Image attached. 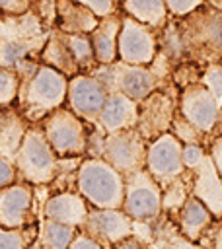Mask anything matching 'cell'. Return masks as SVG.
<instances>
[{
	"label": "cell",
	"mask_w": 222,
	"mask_h": 249,
	"mask_svg": "<svg viewBox=\"0 0 222 249\" xmlns=\"http://www.w3.org/2000/svg\"><path fill=\"white\" fill-rule=\"evenodd\" d=\"M2 126H4V109H0V134H2Z\"/></svg>",
	"instance_id": "cell-47"
},
{
	"label": "cell",
	"mask_w": 222,
	"mask_h": 249,
	"mask_svg": "<svg viewBox=\"0 0 222 249\" xmlns=\"http://www.w3.org/2000/svg\"><path fill=\"white\" fill-rule=\"evenodd\" d=\"M31 10V0H0V14L8 18H19Z\"/></svg>",
	"instance_id": "cell-39"
},
{
	"label": "cell",
	"mask_w": 222,
	"mask_h": 249,
	"mask_svg": "<svg viewBox=\"0 0 222 249\" xmlns=\"http://www.w3.org/2000/svg\"><path fill=\"white\" fill-rule=\"evenodd\" d=\"M158 51L169 60V64L175 68L177 64L187 60L185 53V43H183V33L179 27L177 18L169 16L167 23L158 29Z\"/></svg>",
	"instance_id": "cell-26"
},
{
	"label": "cell",
	"mask_w": 222,
	"mask_h": 249,
	"mask_svg": "<svg viewBox=\"0 0 222 249\" xmlns=\"http://www.w3.org/2000/svg\"><path fill=\"white\" fill-rule=\"evenodd\" d=\"M107 89L103 84L90 72H80L68 78V91H66V107L80 117L86 124H95L97 117L103 109L107 99Z\"/></svg>",
	"instance_id": "cell-12"
},
{
	"label": "cell",
	"mask_w": 222,
	"mask_h": 249,
	"mask_svg": "<svg viewBox=\"0 0 222 249\" xmlns=\"http://www.w3.org/2000/svg\"><path fill=\"white\" fill-rule=\"evenodd\" d=\"M169 132L181 142V144H201L204 148H208L210 140L214 136L203 132L201 128H197L191 121H187L179 111H175V117H173V123H171V128Z\"/></svg>",
	"instance_id": "cell-31"
},
{
	"label": "cell",
	"mask_w": 222,
	"mask_h": 249,
	"mask_svg": "<svg viewBox=\"0 0 222 249\" xmlns=\"http://www.w3.org/2000/svg\"><path fill=\"white\" fill-rule=\"evenodd\" d=\"M121 23H123V14L115 12V14L99 18V23L90 33L97 64H111L115 60H119L117 58V41H119Z\"/></svg>",
	"instance_id": "cell-21"
},
{
	"label": "cell",
	"mask_w": 222,
	"mask_h": 249,
	"mask_svg": "<svg viewBox=\"0 0 222 249\" xmlns=\"http://www.w3.org/2000/svg\"><path fill=\"white\" fill-rule=\"evenodd\" d=\"M18 181V169L14 165V160L0 154V187H8Z\"/></svg>",
	"instance_id": "cell-40"
},
{
	"label": "cell",
	"mask_w": 222,
	"mask_h": 249,
	"mask_svg": "<svg viewBox=\"0 0 222 249\" xmlns=\"http://www.w3.org/2000/svg\"><path fill=\"white\" fill-rule=\"evenodd\" d=\"M27 128H29V123L18 113V109L4 107V126H2V134H0V154L14 160Z\"/></svg>",
	"instance_id": "cell-27"
},
{
	"label": "cell",
	"mask_w": 222,
	"mask_h": 249,
	"mask_svg": "<svg viewBox=\"0 0 222 249\" xmlns=\"http://www.w3.org/2000/svg\"><path fill=\"white\" fill-rule=\"evenodd\" d=\"M103 249L134 233V220L123 208H93L90 206L88 218L80 228Z\"/></svg>",
	"instance_id": "cell-13"
},
{
	"label": "cell",
	"mask_w": 222,
	"mask_h": 249,
	"mask_svg": "<svg viewBox=\"0 0 222 249\" xmlns=\"http://www.w3.org/2000/svg\"><path fill=\"white\" fill-rule=\"evenodd\" d=\"M136 121H138V103L127 97L125 93L115 91L107 95L95 126L105 134H111V132L136 128Z\"/></svg>",
	"instance_id": "cell-17"
},
{
	"label": "cell",
	"mask_w": 222,
	"mask_h": 249,
	"mask_svg": "<svg viewBox=\"0 0 222 249\" xmlns=\"http://www.w3.org/2000/svg\"><path fill=\"white\" fill-rule=\"evenodd\" d=\"M164 2L167 6L169 16L173 18H183L204 4V0H164Z\"/></svg>",
	"instance_id": "cell-37"
},
{
	"label": "cell",
	"mask_w": 222,
	"mask_h": 249,
	"mask_svg": "<svg viewBox=\"0 0 222 249\" xmlns=\"http://www.w3.org/2000/svg\"><path fill=\"white\" fill-rule=\"evenodd\" d=\"M208 6H212V8H216V10H220L222 12V0H204Z\"/></svg>",
	"instance_id": "cell-46"
},
{
	"label": "cell",
	"mask_w": 222,
	"mask_h": 249,
	"mask_svg": "<svg viewBox=\"0 0 222 249\" xmlns=\"http://www.w3.org/2000/svg\"><path fill=\"white\" fill-rule=\"evenodd\" d=\"M90 212V204L78 191H60L49 196L43 204V218L82 228Z\"/></svg>",
	"instance_id": "cell-18"
},
{
	"label": "cell",
	"mask_w": 222,
	"mask_h": 249,
	"mask_svg": "<svg viewBox=\"0 0 222 249\" xmlns=\"http://www.w3.org/2000/svg\"><path fill=\"white\" fill-rule=\"evenodd\" d=\"M181 148L183 144L171 132H164L162 136L148 142L146 171L154 177V181L162 189L185 173V165L181 160Z\"/></svg>",
	"instance_id": "cell-11"
},
{
	"label": "cell",
	"mask_w": 222,
	"mask_h": 249,
	"mask_svg": "<svg viewBox=\"0 0 222 249\" xmlns=\"http://www.w3.org/2000/svg\"><path fill=\"white\" fill-rule=\"evenodd\" d=\"M191 177H193V187H191L193 196H197L212 212V216L220 220L222 218V177L218 175L210 154L204 156L201 165L191 169Z\"/></svg>",
	"instance_id": "cell-16"
},
{
	"label": "cell",
	"mask_w": 222,
	"mask_h": 249,
	"mask_svg": "<svg viewBox=\"0 0 222 249\" xmlns=\"http://www.w3.org/2000/svg\"><path fill=\"white\" fill-rule=\"evenodd\" d=\"M60 158L51 148L41 124H29L25 136L14 156L18 169V181H25L33 187L49 185L60 171Z\"/></svg>",
	"instance_id": "cell-4"
},
{
	"label": "cell",
	"mask_w": 222,
	"mask_h": 249,
	"mask_svg": "<svg viewBox=\"0 0 222 249\" xmlns=\"http://www.w3.org/2000/svg\"><path fill=\"white\" fill-rule=\"evenodd\" d=\"M179 103V88L171 82L154 89L138 103V121L136 128L144 136L146 142L169 132L175 111Z\"/></svg>",
	"instance_id": "cell-7"
},
{
	"label": "cell",
	"mask_w": 222,
	"mask_h": 249,
	"mask_svg": "<svg viewBox=\"0 0 222 249\" xmlns=\"http://www.w3.org/2000/svg\"><path fill=\"white\" fill-rule=\"evenodd\" d=\"M68 249H103L95 239H92L88 233H84L82 230L76 233V237H74V241L70 243V247Z\"/></svg>",
	"instance_id": "cell-44"
},
{
	"label": "cell",
	"mask_w": 222,
	"mask_h": 249,
	"mask_svg": "<svg viewBox=\"0 0 222 249\" xmlns=\"http://www.w3.org/2000/svg\"><path fill=\"white\" fill-rule=\"evenodd\" d=\"M90 74H93L103 84L107 93L119 91L134 99L136 103H140L154 89L171 82V80L160 78L150 64L138 66V64H127L121 60H115L111 64H97Z\"/></svg>",
	"instance_id": "cell-5"
},
{
	"label": "cell",
	"mask_w": 222,
	"mask_h": 249,
	"mask_svg": "<svg viewBox=\"0 0 222 249\" xmlns=\"http://www.w3.org/2000/svg\"><path fill=\"white\" fill-rule=\"evenodd\" d=\"M18 89H19L18 72L12 68L0 66V109L12 107V103H16Z\"/></svg>",
	"instance_id": "cell-33"
},
{
	"label": "cell",
	"mask_w": 222,
	"mask_h": 249,
	"mask_svg": "<svg viewBox=\"0 0 222 249\" xmlns=\"http://www.w3.org/2000/svg\"><path fill=\"white\" fill-rule=\"evenodd\" d=\"M41 128L60 160L86 156L88 146V124L76 117L66 105L49 113L41 123Z\"/></svg>",
	"instance_id": "cell-6"
},
{
	"label": "cell",
	"mask_w": 222,
	"mask_h": 249,
	"mask_svg": "<svg viewBox=\"0 0 222 249\" xmlns=\"http://www.w3.org/2000/svg\"><path fill=\"white\" fill-rule=\"evenodd\" d=\"M214 134H222V105H220V111H218V121H216V130Z\"/></svg>",
	"instance_id": "cell-45"
},
{
	"label": "cell",
	"mask_w": 222,
	"mask_h": 249,
	"mask_svg": "<svg viewBox=\"0 0 222 249\" xmlns=\"http://www.w3.org/2000/svg\"><path fill=\"white\" fill-rule=\"evenodd\" d=\"M206 237H210V243L206 245V249H222V218L212 224V228H210L208 233L203 237V241H204ZM203 241H201V243H203Z\"/></svg>",
	"instance_id": "cell-43"
},
{
	"label": "cell",
	"mask_w": 222,
	"mask_h": 249,
	"mask_svg": "<svg viewBox=\"0 0 222 249\" xmlns=\"http://www.w3.org/2000/svg\"><path fill=\"white\" fill-rule=\"evenodd\" d=\"M148 243H150V249H206L204 245L185 237L177 228V224L164 212L150 226Z\"/></svg>",
	"instance_id": "cell-24"
},
{
	"label": "cell",
	"mask_w": 222,
	"mask_h": 249,
	"mask_svg": "<svg viewBox=\"0 0 222 249\" xmlns=\"http://www.w3.org/2000/svg\"><path fill=\"white\" fill-rule=\"evenodd\" d=\"M119 10L125 16L154 29H162L169 19V12L164 0H121Z\"/></svg>",
	"instance_id": "cell-25"
},
{
	"label": "cell",
	"mask_w": 222,
	"mask_h": 249,
	"mask_svg": "<svg viewBox=\"0 0 222 249\" xmlns=\"http://www.w3.org/2000/svg\"><path fill=\"white\" fill-rule=\"evenodd\" d=\"M31 12L45 29H53L56 21V0H31Z\"/></svg>",
	"instance_id": "cell-35"
},
{
	"label": "cell",
	"mask_w": 222,
	"mask_h": 249,
	"mask_svg": "<svg viewBox=\"0 0 222 249\" xmlns=\"http://www.w3.org/2000/svg\"><path fill=\"white\" fill-rule=\"evenodd\" d=\"M177 111L187 121H191L197 128H201L203 132H206L210 136H216L214 130H216L220 103L201 82L189 84V86L179 89Z\"/></svg>",
	"instance_id": "cell-14"
},
{
	"label": "cell",
	"mask_w": 222,
	"mask_h": 249,
	"mask_svg": "<svg viewBox=\"0 0 222 249\" xmlns=\"http://www.w3.org/2000/svg\"><path fill=\"white\" fill-rule=\"evenodd\" d=\"M66 91L68 76L37 62L29 74L19 78L16 109L29 124H39L49 113L66 105Z\"/></svg>",
	"instance_id": "cell-1"
},
{
	"label": "cell",
	"mask_w": 222,
	"mask_h": 249,
	"mask_svg": "<svg viewBox=\"0 0 222 249\" xmlns=\"http://www.w3.org/2000/svg\"><path fill=\"white\" fill-rule=\"evenodd\" d=\"M109 249H150V243L146 237L138 235V233H132L121 241H117L115 245H111Z\"/></svg>",
	"instance_id": "cell-41"
},
{
	"label": "cell",
	"mask_w": 222,
	"mask_h": 249,
	"mask_svg": "<svg viewBox=\"0 0 222 249\" xmlns=\"http://www.w3.org/2000/svg\"><path fill=\"white\" fill-rule=\"evenodd\" d=\"M206 154H208V148H204L201 144H183L181 160H183L185 169H195L197 165H201V161L204 160Z\"/></svg>",
	"instance_id": "cell-36"
},
{
	"label": "cell",
	"mask_w": 222,
	"mask_h": 249,
	"mask_svg": "<svg viewBox=\"0 0 222 249\" xmlns=\"http://www.w3.org/2000/svg\"><path fill=\"white\" fill-rule=\"evenodd\" d=\"M33 212V185L16 181L0 187V226L23 228L29 224Z\"/></svg>",
	"instance_id": "cell-15"
},
{
	"label": "cell",
	"mask_w": 222,
	"mask_h": 249,
	"mask_svg": "<svg viewBox=\"0 0 222 249\" xmlns=\"http://www.w3.org/2000/svg\"><path fill=\"white\" fill-rule=\"evenodd\" d=\"M123 210L136 222L152 226L162 216V187L144 169L125 177Z\"/></svg>",
	"instance_id": "cell-9"
},
{
	"label": "cell",
	"mask_w": 222,
	"mask_h": 249,
	"mask_svg": "<svg viewBox=\"0 0 222 249\" xmlns=\"http://www.w3.org/2000/svg\"><path fill=\"white\" fill-rule=\"evenodd\" d=\"M201 84L216 97V101L222 105V64H206L203 68Z\"/></svg>",
	"instance_id": "cell-34"
},
{
	"label": "cell",
	"mask_w": 222,
	"mask_h": 249,
	"mask_svg": "<svg viewBox=\"0 0 222 249\" xmlns=\"http://www.w3.org/2000/svg\"><path fill=\"white\" fill-rule=\"evenodd\" d=\"M123 14V12H121ZM158 54V29L123 14L117 41V58L127 64L148 66Z\"/></svg>",
	"instance_id": "cell-10"
},
{
	"label": "cell",
	"mask_w": 222,
	"mask_h": 249,
	"mask_svg": "<svg viewBox=\"0 0 222 249\" xmlns=\"http://www.w3.org/2000/svg\"><path fill=\"white\" fill-rule=\"evenodd\" d=\"M146 148L148 142L138 132V128H129L121 132L103 134L97 158H103L123 177H129L134 171L146 167Z\"/></svg>",
	"instance_id": "cell-8"
},
{
	"label": "cell",
	"mask_w": 222,
	"mask_h": 249,
	"mask_svg": "<svg viewBox=\"0 0 222 249\" xmlns=\"http://www.w3.org/2000/svg\"><path fill=\"white\" fill-rule=\"evenodd\" d=\"M39 62L47 64L58 72H62L64 76L72 78L76 74H80V66L64 39V33L56 27H53L47 35V41L39 53Z\"/></svg>",
	"instance_id": "cell-22"
},
{
	"label": "cell",
	"mask_w": 222,
	"mask_h": 249,
	"mask_svg": "<svg viewBox=\"0 0 222 249\" xmlns=\"http://www.w3.org/2000/svg\"><path fill=\"white\" fill-rule=\"evenodd\" d=\"M191 187H193L191 169H185L181 177H177L175 181H171L167 187L162 189V212L173 218L179 212V208L185 204V200L193 195Z\"/></svg>",
	"instance_id": "cell-29"
},
{
	"label": "cell",
	"mask_w": 222,
	"mask_h": 249,
	"mask_svg": "<svg viewBox=\"0 0 222 249\" xmlns=\"http://www.w3.org/2000/svg\"><path fill=\"white\" fill-rule=\"evenodd\" d=\"M76 191L93 208H123L125 177L103 158H82L76 167Z\"/></svg>",
	"instance_id": "cell-3"
},
{
	"label": "cell",
	"mask_w": 222,
	"mask_h": 249,
	"mask_svg": "<svg viewBox=\"0 0 222 249\" xmlns=\"http://www.w3.org/2000/svg\"><path fill=\"white\" fill-rule=\"evenodd\" d=\"M49 31L31 33L25 37H2L0 35V66L18 70L21 64L29 60H39V53L47 41Z\"/></svg>",
	"instance_id": "cell-19"
},
{
	"label": "cell",
	"mask_w": 222,
	"mask_h": 249,
	"mask_svg": "<svg viewBox=\"0 0 222 249\" xmlns=\"http://www.w3.org/2000/svg\"><path fill=\"white\" fill-rule=\"evenodd\" d=\"M187 60L201 66L222 64V12L206 2L195 12L177 18Z\"/></svg>",
	"instance_id": "cell-2"
},
{
	"label": "cell",
	"mask_w": 222,
	"mask_h": 249,
	"mask_svg": "<svg viewBox=\"0 0 222 249\" xmlns=\"http://www.w3.org/2000/svg\"><path fill=\"white\" fill-rule=\"evenodd\" d=\"M97 23H99V18L84 4L76 0H56L55 27L60 29L62 33H70V35L88 33L90 35Z\"/></svg>",
	"instance_id": "cell-23"
},
{
	"label": "cell",
	"mask_w": 222,
	"mask_h": 249,
	"mask_svg": "<svg viewBox=\"0 0 222 249\" xmlns=\"http://www.w3.org/2000/svg\"><path fill=\"white\" fill-rule=\"evenodd\" d=\"M76 2L84 4L86 8H90L97 18H103V16L121 12V10H119L121 0H76Z\"/></svg>",
	"instance_id": "cell-38"
},
{
	"label": "cell",
	"mask_w": 222,
	"mask_h": 249,
	"mask_svg": "<svg viewBox=\"0 0 222 249\" xmlns=\"http://www.w3.org/2000/svg\"><path fill=\"white\" fill-rule=\"evenodd\" d=\"M171 220L177 224V228L181 230V233L185 237H189L191 241H197V243L203 241V237L208 233V230L216 222L212 212L193 195L185 200V204L179 208V212Z\"/></svg>",
	"instance_id": "cell-20"
},
{
	"label": "cell",
	"mask_w": 222,
	"mask_h": 249,
	"mask_svg": "<svg viewBox=\"0 0 222 249\" xmlns=\"http://www.w3.org/2000/svg\"><path fill=\"white\" fill-rule=\"evenodd\" d=\"M39 228H4L0 226V249H27L37 239Z\"/></svg>",
	"instance_id": "cell-32"
},
{
	"label": "cell",
	"mask_w": 222,
	"mask_h": 249,
	"mask_svg": "<svg viewBox=\"0 0 222 249\" xmlns=\"http://www.w3.org/2000/svg\"><path fill=\"white\" fill-rule=\"evenodd\" d=\"M208 154H210V158H212V161H214V167H216L218 175L222 177V134H216V136L210 140V144H208Z\"/></svg>",
	"instance_id": "cell-42"
},
{
	"label": "cell",
	"mask_w": 222,
	"mask_h": 249,
	"mask_svg": "<svg viewBox=\"0 0 222 249\" xmlns=\"http://www.w3.org/2000/svg\"><path fill=\"white\" fill-rule=\"evenodd\" d=\"M64 39L80 66V72H92L97 66V60H95V53H93L90 35L88 33H78V35L64 33Z\"/></svg>",
	"instance_id": "cell-30"
},
{
	"label": "cell",
	"mask_w": 222,
	"mask_h": 249,
	"mask_svg": "<svg viewBox=\"0 0 222 249\" xmlns=\"http://www.w3.org/2000/svg\"><path fill=\"white\" fill-rule=\"evenodd\" d=\"M27 249H41V247H39V243H37V239H35V241H33V243H31Z\"/></svg>",
	"instance_id": "cell-48"
},
{
	"label": "cell",
	"mask_w": 222,
	"mask_h": 249,
	"mask_svg": "<svg viewBox=\"0 0 222 249\" xmlns=\"http://www.w3.org/2000/svg\"><path fill=\"white\" fill-rule=\"evenodd\" d=\"M78 231L80 230L74 226L43 218L37 231V243L41 249H68Z\"/></svg>",
	"instance_id": "cell-28"
}]
</instances>
